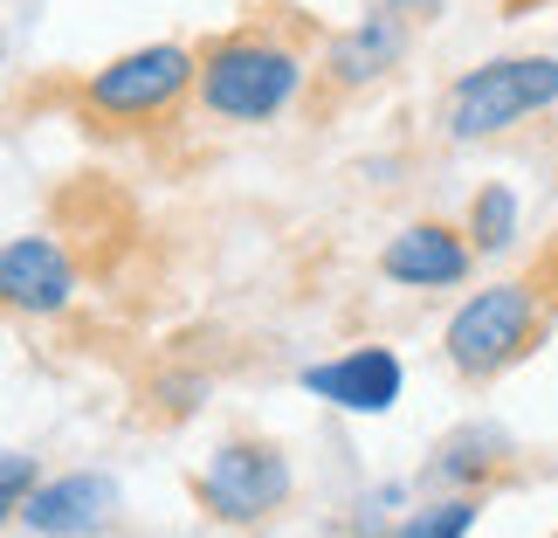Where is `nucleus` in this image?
Wrapping results in <instances>:
<instances>
[{
  "instance_id": "20e7f679",
  "label": "nucleus",
  "mask_w": 558,
  "mask_h": 538,
  "mask_svg": "<svg viewBox=\"0 0 558 538\" xmlns=\"http://www.w3.org/2000/svg\"><path fill=\"white\" fill-rule=\"evenodd\" d=\"M558 104V62L551 56H504V62H483L448 83L441 97V132L456 145H476V139H504L510 124L538 118Z\"/></svg>"
},
{
  "instance_id": "1a4fd4ad",
  "label": "nucleus",
  "mask_w": 558,
  "mask_h": 538,
  "mask_svg": "<svg viewBox=\"0 0 558 538\" xmlns=\"http://www.w3.org/2000/svg\"><path fill=\"white\" fill-rule=\"evenodd\" d=\"M400 386H407V366L386 346H352L325 366H304V394L345 407V415H386L400 400Z\"/></svg>"
},
{
  "instance_id": "7ed1b4c3",
  "label": "nucleus",
  "mask_w": 558,
  "mask_h": 538,
  "mask_svg": "<svg viewBox=\"0 0 558 538\" xmlns=\"http://www.w3.org/2000/svg\"><path fill=\"white\" fill-rule=\"evenodd\" d=\"M193 91H201V49L145 41V49H124L118 62H104L97 76H83L76 118H83V132L132 139V132H159V124H173Z\"/></svg>"
},
{
  "instance_id": "4468645a",
  "label": "nucleus",
  "mask_w": 558,
  "mask_h": 538,
  "mask_svg": "<svg viewBox=\"0 0 558 538\" xmlns=\"http://www.w3.org/2000/svg\"><path fill=\"white\" fill-rule=\"evenodd\" d=\"M379 8H400V14H414V21H427V14L441 8V0H379Z\"/></svg>"
},
{
  "instance_id": "f257e3e1",
  "label": "nucleus",
  "mask_w": 558,
  "mask_h": 538,
  "mask_svg": "<svg viewBox=\"0 0 558 538\" xmlns=\"http://www.w3.org/2000/svg\"><path fill=\"white\" fill-rule=\"evenodd\" d=\"M304 76H311L304 49L283 28L242 21V28H221L201 41V91H193V104L214 124H269L296 104Z\"/></svg>"
},
{
  "instance_id": "f03ea898",
  "label": "nucleus",
  "mask_w": 558,
  "mask_h": 538,
  "mask_svg": "<svg viewBox=\"0 0 558 538\" xmlns=\"http://www.w3.org/2000/svg\"><path fill=\"white\" fill-rule=\"evenodd\" d=\"M551 318H558V249L531 276H518V284H489V290L469 297V304L448 318L441 352L462 380L489 386L497 373H510L518 359H531L545 346Z\"/></svg>"
},
{
  "instance_id": "0eeeda50",
  "label": "nucleus",
  "mask_w": 558,
  "mask_h": 538,
  "mask_svg": "<svg viewBox=\"0 0 558 538\" xmlns=\"http://www.w3.org/2000/svg\"><path fill=\"white\" fill-rule=\"evenodd\" d=\"M469 270H476V242H469V228H448V222H414L379 249V276L400 290H448Z\"/></svg>"
},
{
  "instance_id": "ddd939ff",
  "label": "nucleus",
  "mask_w": 558,
  "mask_h": 538,
  "mask_svg": "<svg viewBox=\"0 0 558 538\" xmlns=\"http://www.w3.org/2000/svg\"><path fill=\"white\" fill-rule=\"evenodd\" d=\"M28 498H35V456L28 449H8V456H0V504L21 511Z\"/></svg>"
},
{
  "instance_id": "39448f33",
  "label": "nucleus",
  "mask_w": 558,
  "mask_h": 538,
  "mask_svg": "<svg viewBox=\"0 0 558 538\" xmlns=\"http://www.w3.org/2000/svg\"><path fill=\"white\" fill-rule=\"evenodd\" d=\"M290 463H283V449L276 442H221L214 449V463L193 477V498H201L207 518H221V525H255V518H269V511H283L290 504Z\"/></svg>"
},
{
  "instance_id": "9d476101",
  "label": "nucleus",
  "mask_w": 558,
  "mask_h": 538,
  "mask_svg": "<svg viewBox=\"0 0 558 538\" xmlns=\"http://www.w3.org/2000/svg\"><path fill=\"white\" fill-rule=\"evenodd\" d=\"M0 290H8V304H14V311L49 318V311L70 304L76 270H70V255H62L49 235H14L8 255H0Z\"/></svg>"
},
{
  "instance_id": "6e6552de",
  "label": "nucleus",
  "mask_w": 558,
  "mask_h": 538,
  "mask_svg": "<svg viewBox=\"0 0 558 538\" xmlns=\"http://www.w3.org/2000/svg\"><path fill=\"white\" fill-rule=\"evenodd\" d=\"M118 504L124 498L104 469H70L56 483H35V498L14 518H28V531H41V538H90V531L118 525Z\"/></svg>"
},
{
  "instance_id": "9b49d317",
  "label": "nucleus",
  "mask_w": 558,
  "mask_h": 538,
  "mask_svg": "<svg viewBox=\"0 0 558 538\" xmlns=\"http://www.w3.org/2000/svg\"><path fill=\"white\" fill-rule=\"evenodd\" d=\"M462 228H469V242H476V255L510 249V235H518V193H510V187H476V193H469Z\"/></svg>"
},
{
  "instance_id": "423d86ee",
  "label": "nucleus",
  "mask_w": 558,
  "mask_h": 538,
  "mask_svg": "<svg viewBox=\"0 0 558 538\" xmlns=\"http://www.w3.org/2000/svg\"><path fill=\"white\" fill-rule=\"evenodd\" d=\"M407 35H414V14H400V8H373L359 28L345 35H331L325 41V62H317V97H311V118H331L345 97L359 91H373V83H386L400 70V56H407Z\"/></svg>"
},
{
  "instance_id": "f8f14e48",
  "label": "nucleus",
  "mask_w": 558,
  "mask_h": 538,
  "mask_svg": "<svg viewBox=\"0 0 558 538\" xmlns=\"http://www.w3.org/2000/svg\"><path fill=\"white\" fill-rule=\"evenodd\" d=\"M483 518V490H462V498H441V504H421L393 538H469Z\"/></svg>"
}]
</instances>
